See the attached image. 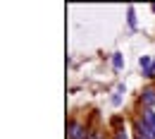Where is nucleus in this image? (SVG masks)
Here are the masks:
<instances>
[{"mask_svg": "<svg viewBox=\"0 0 155 139\" xmlns=\"http://www.w3.org/2000/svg\"><path fill=\"white\" fill-rule=\"evenodd\" d=\"M143 103H146L148 108L155 103V89H146V91H143Z\"/></svg>", "mask_w": 155, "mask_h": 139, "instance_id": "obj_4", "label": "nucleus"}, {"mask_svg": "<svg viewBox=\"0 0 155 139\" xmlns=\"http://www.w3.org/2000/svg\"><path fill=\"white\" fill-rule=\"evenodd\" d=\"M112 65H115L117 70H122V65H124V60H122V55H119V53H115V55H112Z\"/></svg>", "mask_w": 155, "mask_h": 139, "instance_id": "obj_5", "label": "nucleus"}, {"mask_svg": "<svg viewBox=\"0 0 155 139\" xmlns=\"http://www.w3.org/2000/svg\"><path fill=\"white\" fill-rule=\"evenodd\" d=\"M67 130H69V137L72 139H86V132H84V127L79 122H69Z\"/></svg>", "mask_w": 155, "mask_h": 139, "instance_id": "obj_3", "label": "nucleus"}, {"mask_svg": "<svg viewBox=\"0 0 155 139\" xmlns=\"http://www.w3.org/2000/svg\"><path fill=\"white\" fill-rule=\"evenodd\" d=\"M129 26L136 29V15H134V7H129Z\"/></svg>", "mask_w": 155, "mask_h": 139, "instance_id": "obj_6", "label": "nucleus"}, {"mask_svg": "<svg viewBox=\"0 0 155 139\" xmlns=\"http://www.w3.org/2000/svg\"><path fill=\"white\" fill-rule=\"evenodd\" d=\"M138 65H141V70H143V75H146V77H155V60L153 58L141 55V58H138Z\"/></svg>", "mask_w": 155, "mask_h": 139, "instance_id": "obj_2", "label": "nucleus"}, {"mask_svg": "<svg viewBox=\"0 0 155 139\" xmlns=\"http://www.w3.org/2000/svg\"><path fill=\"white\" fill-rule=\"evenodd\" d=\"M141 139H143V137H141Z\"/></svg>", "mask_w": 155, "mask_h": 139, "instance_id": "obj_10", "label": "nucleus"}, {"mask_svg": "<svg viewBox=\"0 0 155 139\" xmlns=\"http://www.w3.org/2000/svg\"><path fill=\"white\" fill-rule=\"evenodd\" d=\"M91 139H100V137H98V134H91Z\"/></svg>", "mask_w": 155, "mask_h": 139, "instance_id": "obj_8", "label": "nucleus"}, {"mask_svg": "<svg viewBox=\"0 0 155 139\" xmlns=\"http://www.w3.org/2000/svg\"><path fill=\"white\" fill-rule=\"evenodd\" d=\"M115 139H127V134H124V132H119V134H117Z\"/></svg>", "mask_w": 155, "mask_h": 139, "instance_id": "obj_7", "label": "nucleus"}, {"mask_svg": "<svg viewBox=\"0 0 155 139\" xmlns=\"http://www.w3.org/2000/svg\"><path fill=\"white\" fill-rule=\"evenodd\" d=\"M153 12H155V5H153Z\"/></svg>", "mask_w": 155, "mask_h": 139, "instance_id": "obj_9", "label": "nucleus"}, {"mask_svg": "<svg viewBox=\"0 0 155 139\" xmlns=\"http://www.w3.org/2000/svg\"><path fill=\"white\" fill-rule=\"evenodd\" d=\"M138 132L143 139H155V113L150 108L143 113V120L138 122Z\"/></svg>", "mask_w": 155, "mask_h": 139, "instance_id": "obj_1", "label": "nucleus"}]
</instances>
